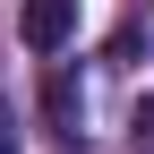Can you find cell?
I'll list each match as a JSON object with an SVG mask.
<instances>
[{"instance_id": "6da1fadb", "label": "cell", "mask_w": 154, "mask_h": 154, "mask_svg": "<svg viewBox=\"0 0 154 154\" xmlns=\"http://www.w3.org/2000/svg\"><path fill=\"white\" fill-rule=\"evenodd\" d=\"M17 34H26V51H69L77 0H26V9H17Z\"/></svg>"}, {"instance_id": "7a4b0ae2", "label": "cell", "mask_w": 154, "mask_h": 154, "mask_svg": "<svg viewBox=\"0 0 154 154\" xmlns=\"http://www.w3.org/2000/svg\"><path fill=\"white\" fill-rule=\"evenodd\" d=\"M0 154H17V137H9V128H0Z\"/></svg>"}]
</instances>
